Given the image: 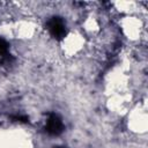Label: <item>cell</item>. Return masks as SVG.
<instances>
[{
    "label": "cell",
    "instance_id": "5b68a950",
    "mask_svg": "<svg viewBox=\"0 0 148 148\" xmlns=\"http://www.w3.org/2000/svg\"><path fill=\"white\" fill-rule=\"evenodd\" d=\"M54 148H64V147H54Z\"/></svg>",
    "mask_w": 148,
    "mask_h": 148
},
{
    "label": "cell",
    "instance_id": "3957f363",
    "mask_svg": "<svg viewBox=\"0 0 148 148\" xmlns=\"http://www.w3.org/2000/svg\"><path fill=\"white\" fill-rule=\"evenodd\" d=\"M8 44H7V42L5 40V39H2V38H0V57H6V56H8Z\"/></svg>",
    "mask_w": 148,
    "mask_h": 148
},
{
    "label": "cell",
    "instance_id": "7a4b0ae2",
    "mask_svg": "<svg viewBox=\"0 0 148 148\" xmlns=\"http://www.w3.org/2000/svg\"><path fill=\"white\" fill-rule=\"evenodd\" d=\"M46 132L51 135H59L62 130H64V125L61 119L59 118V116H57L56 113H51L49 116L47 123H46Z\"/></svg>",
    "mask_w": 148,
    "mask_h": 148
},
{
    "label": "cell",
    "instance_id": "6da1fadb",
    "mask_svg": "<svg viewBox=\"0 0 148 148\" xmlns=\"http://www.w3.org/2000/svg\"><path fill=\"white\" fill-rule=\"evenodd\" d=\"M47 28L50 34L57 38V39H61L65 37V27H64V22L60 17H52L49 22H47Z\"/></svg>",
    "mask_w": 148,
    "mask_h": 148
},
{
    "label": "cell",
    "instance_id": "277c9868",
    "mask_svg": "<svg viewBox=\"0 0 148 148\" xmlns=\"http://www.w3.org/2000/svg\"><path fill=\"white\" fill-rule=\"evenodd\" d=\"M13 119L14 120H17V121H23V123H27L28 121V118L25 116H14Z\"/></svg>",
    "mask_w": 148,
    "mask_h": 148
}]
</instances>
